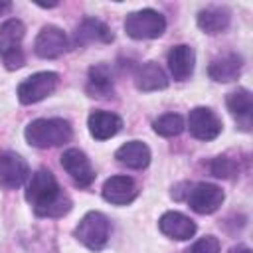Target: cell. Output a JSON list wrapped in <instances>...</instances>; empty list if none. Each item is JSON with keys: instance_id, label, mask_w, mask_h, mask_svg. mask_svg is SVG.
<instances>
[{"instance_id": "cell-20", "label": "cell", "mask_w": 253, "mask_h": 253, "mask_svg": "<svg viewBox=\"0 0 253 253\" xmlns=\"http://www.w3.org/2000/svg\"><path fill=\"white\" fill-rule=\"evenodd\" d=\"M134 85L140 91H158L168 87V77L156 61H146L134 73Z\"/></svg>"}, {"instance_id": "cell-25", "label": "cell", "mask_w": 253, "mask_h": 253, "mask_svg": "<svg viewBox=\"0 0 253 253\" xmlns=\"http://www.w3.org/2000/svg\"><path fill=\"white\" fill-rule=\"evenodd\" d=\"M184 253H219V239L213 237V235H206V237L198 239Z\"/></svg>"}, {"instance_id": "cell-10", "label": "cell", "mask_w": 253, "mask_h": 253, "mask_svg": "<svg viewBox=\"0 0 253 253\" xmlns=\"http://www.w3.org/2000/svg\"><path fill=\"white\" fill-rule=\"evenodd\" d=\"M61 166L71 176V180L81 188H87L95 180L93 166H91L87 154L79 148H67L61 154Z\"/></svg>"}, {"instance_id": "cell-4", "label": "cell", "mask_w": 253, "mask_h": 253, "mask_svg": "<svg viewBox=\"0 0 253 253\" xmlns=\"http://www.w3.org/2000/svg\"><path fill=\"white\" fill-rule=\"evenodd\" d=\"M164 30H166L164 16L152 8L132 12L125 20V32L132 40H154L160 38Z\"/></svg>"}, {"instance_id": "cell-21", "label": "cell", "mask_w": 253, "mask_h": 253, "mask_svg": "<svg viewBox=\"0 0 253 253\" xmlns=\"http://www.w3.org/2000/svg\"><path fill=\"white\" fill-rule=\"evenodd\" d=\"M198 26L202 32L213 36V34H221L223 30H227L229 22H231V14L227 8L221 6H208L204 10L198 12Z\"/></svg>"}, {"instance_id": "cell-1", "label": "cell", "mask_w": 253, "mask_h": 253, "mask_svg": "<svg viewBox=\"0 0 253 253\" xmlns=\"http://www.w3.org/2000/svg\"><path fill=\"white\" fill-rule=\"evenodd\" d=\"M26 200L42 217H61L71 210L69 196L59 188L55 176L47 168H40L32 176L26 190Z\"/></svg>"}, {"instance_id": "cell-13", "label": "cell", "mask_w": 253, "mask_h": 253, "mask_svg": "<svg viewBox=\"0 0 253 253\" xmlns=\"http://www.w3.org/2000/svg\"><path fill=\"white\" fill-rule=\"evenodd\" d=\"M113 32L107 24L95 18H85L73 34V45H87V43H111L113 42Z\"/></svg>"}, {"instance_id": "cell-2", "label": "cell", "mask_w": 253, "mask_h": 253, "mask_svg": "<svg viewBox=\"0 0 253 253\" xmlns=\"http://www.w3.org/2000/svg\"><path fill=\"white\" fill-rule=\"evenodd\" d=\"M73 130L65 119H36L28 123L24 136L36 148H51L67 142Z\"/></svg>"}, {"instance_id": "cell-11", "label": "cell", "mask_w": 253, "mask_h": 253, "mask_svg": "<svg viewBox=\"0 0 253 253\" xmlns=\"http://www.w3.org/2000/svg\"><path fill=\"white\" fill-rule=\"evenodd\" d=\"M67 49V36L57 26H43L34 42V51L38 57L53 59Z\"/></svg>"}, {"instance_id": "cell-22", "label": "cell", "mask_w": 253, "mask_h": 253, "mask_svg": "<svg viewBox=\"0 0 253 253\" xmlns=\"http://www.w3.org/2000/svg\"><path fill=\"white\" fill-rule=\"evenodd\" d=\"M87 91L91 93V97H107L113 93V73L111 67L105 63L93 65L89 69V77H87Z\"/></svg>"}, {"instance_id": "cell-6", "label": "cell", "mask_w": 253, "mask_h": 253, "mask_svg": "<svg viewBox=\"0 0 253 253\" xmlns=\"http://www.w3.org/2000/svg\"><path fill=\"white\" fill-rule=\"evenodd\" d=\"M57 73L55 71H40L26 77L18 85V99L22 105H34L47 95H51L57 87Z\"/></svg>"}, {"instance_id": "cell-23", "label": "cell", "mask_w": 253, "mask_h": 253, "mask_svg": "<svg viewBox=\"0 0 253 253\" xmlns=\"http://www.w3.org/2000/svg\"><path fill=\"white\" fill-rule=\"evenodd\" d=\"M152 128L160 136H178L186 128V123H184L182 115H178V113H166V115L158 117L152 123Z\"/></svg>"}, {"instance_id": "cell-15", "label": "cell", "mask_w": 253, "mask_h": 253, "mask_svg": "<svg viewBox=\"0 0 253 253\" xmlns=\"http://www.w3.org/2000/svg\"><path fill=\"white\" fill-rule=\"evenodd\" d=\"M168 71L176 81H186L192 73H194V65H196V53L190 45L180 43L174 45L168 51Z\"/></svg>"}, {"instance_id": "cell-19", "label": "cell", "mask_w": 253, "mask_h": 253, "mask_svg": "<svg viewBox=\"0 0 253 253\" xmlns=\"http://www.w3.org/2000/svg\"><path fill=\"white\" fill-rule=\"evenodd\" d=\"M241 67H243V59L241 55L237 53H227V55H221V57H215L210 67H208V73L213 81L217 83H227V81H233L239 77L241 73Z\"/></svg>"}, {"instance_id": "cell-18", "label": "cell", "mask_w": 253, "mask_h": 253, "mask_svg": "<svg viewBox=\"0 0 253 253\" xmlns=\"http://www.w3.org/2000/svg\"><path fill=\"white\" fill-rule=\"evenodd\" d=\"M225 103H227L229 113L239 123V126L243 130H249V126H251V111H253V97H251L249 89L239 87V89L231 91L227 95Z\"/></svg>"}, {"instance_id": "cell-16", "label": "cell", "mask_w": 253, "mask_h": 253, "mask_svg": "<svg viewBox=\"0 0 253 253\" xmlns=\"http://www.w3.org/2000/svg\"><path fill=\"white\" fill-rule=\"evenodd\" d=\"M87 126L93 138L97 140H107L111 136H115L121 128H123V119L115 113H107V111H93L87 119Z\"/></svg>"}, {"instance_id": "cell-7", "label": "cell", "mask_w": 253, "mask_h": 253, "mask_svg": "<svg viewBox=\"0 0 253 253\" xmlns=\"http://www.w3.org/2000/svg\"><path fill=\"white\" fill-rule=\"evenodd\" d=\"M188 128L198 140H213L221 132V121L211 109L196 107L188 115Z\"/></svg>"}, {"instance_id": "cell-17", "label": "cell", "mask_w": 253, "mask_h": 253, "mask_svg": "<svg viewBox=\"0 0 253 253\" xmlns=\"http://www.w3.org/2000/svg\"><path fill=\"white\" fill-rule=\"evenodd\" d=\"M115 158L119 164H123L126 168L142 170L150 164V148L140 140H130L117 148Z\"/></svg>"}, {"instance_id": "cell-8", "label": "cell", "mask_w": 253, "mask_h": 253, "mask_svg": "<svg viewBox=\"0 0 253 253\" xmlns=\"http://www.w3.org/2000/svg\"><path fill=\"white\" fill-rule=\"evenodd\" d=\"M28 176H30V168L20 154L12 150H6L0 154V186L2 188L16 190L28 180Z\"/></svg>"}, {"instance_id": "cell-14", "label": "cell", "mask_w": 253, "mask_h": 253, "mask_svg": "<svg viewBox=\"0 0 253 253\" xmlns=\"http://www.w3.org/2000/svg\"><path fill=\"white\" fill-rule=\"evenodd\" d=\"M158 227L166 237L176 239V241H186V239L194 237V233H196V223L180 211L162 213V217L158 219Z\"/></svg>"}, {"instance_id": "cell-24", "label": "cell", "mask_w": 253, "mask_h": 253, "mask_svg": "<svg viewBox=\"0 0 253 253\" xmlns=\"http://www.w3.org/2000/svg\"><path fill=\"white\" fill-rule=\"evenodd\" d=\"M210 170H211V174L215 178H225L227 180V178L237 176V162L227 158V156H217V158L211 160Z\"/></svg>"}, {"instance_id": "cell-26", "label": "cell", "mask_w": 253, "mask_h": 253, "mask_svg": "<svg viewBox=\"0 0 253 253\" xmlns=\"http://www.w3.org/2000/svg\"><path fill=\"white\" fill-rule=\"evenodd\" d=\"M229 253H251V249L245 247V245H237V247H233Z\"/></svg>"}, {"instance_id": "cell-3", "label": "cell", "mask_w": 253, "mask_h": 253, "mask_svg": "<svg viewBox=\"0 0 253 253\" xmlns=\"http://www.w3.org/2000/svg\"><path fill=\"white\" fill-rule=\"evenodd\" d=\"M24 34H26V28L16 18L4 22L0 28V57L8 71L20 69L26 63V55L22 49Z\"/></svg>"}, {"instance_id": "cell-5", "label": "cell", "mask_w": 253, "mask_h": 253, "mask_svg": "<svg viewBox=\"0 0 253 253\" xmlns=\"http://www.w3.org/2000/svg\"><path fill=\"white\" fill-rule=\"evenodd\" d=\"M109 219L101 211H89L81 217L79 225L75 227V237L91 251H101L109 241Z\"/></svg>"}, {"instance_id": "cell-12", "label": "cell", "mask_w": 253, "mask_h": 253, "mask_svg": "<svg viewBox=\"0 0 253 253\" xmlns=\"http://www.w3.org/2000/svg\"><path fill=\"white\" fill-rule=\"evenodd\" d=\"M138 196V186L130 176H111L103 184V198L115 206H126Z\"/></svg>"}, {"instance_id": "cell-9", "label": "cell", "mask_w": 253, "mask_h": 253, "mask_svg": "<svg viewBox=\"0 0 253 253\" xmlns=\"http://www.w3.org/2000/svg\"><path fill=\"white\" fill-rule=\"evenodd\" d=\"M223 198H225V194L219 186L202 182V184L194 186V190H190L188 204L196 213L208 215V213H213L215 210H219V206L223 204Z\"/></svg>"}, {"instance_id": "cell-27", "label": "cell", "mask_w": 253, "mask_h": 253, "mask_svg": "<svg viewBox=\"0 0 253 253\" xmlns=\"http://www.w3.org/2000/svg\"><path fill=\"white\" fill-rule=\"evenodd\" d=\"M12 8V4L10 2H6V0H0V16L4 14V12H8Z\"/></svg>"}]
</instances>
